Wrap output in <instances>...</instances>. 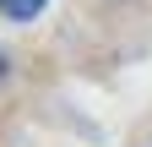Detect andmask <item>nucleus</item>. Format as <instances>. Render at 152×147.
<instances>
[{"mask_svg":"<svg viewBox=\"0 0 152 147\" xmlns=\"http://www.w3.org/2000/svg\"><path fill=\"white\" fill-rule=\"evenodd\" d=\"M44 6H49V0H0V16H11V22H33Z\"/></svg>","mask_w":152,"mask_h":147,"instance_id":"1","label":"nucleus"}]
</instances>
